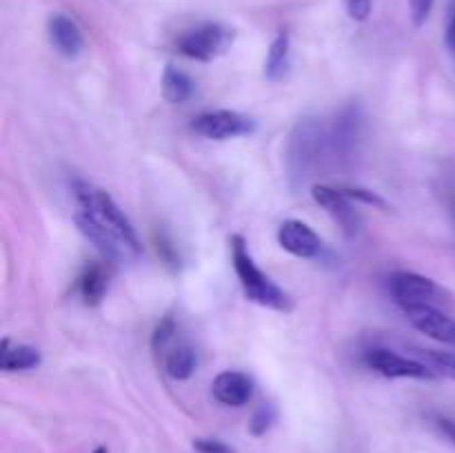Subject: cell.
<instances>
[{
	"label": "cell",
	"mask_w": 455,
	"mask_h": 453,
	"mask_svg": "<svg viewBox=\"0 0 455 453\" xmlns=\"http://www.w3.org/2000/svg\"><path fill=\"white\" fill-rule=\"evenodd\" d=\"M231 244V265H234L235 275L240 280L247 300L256 302V305L267 306L271 311H280V314H289L293 309V300L284 289H280L260 266L253 260L251 251L247 247V240L240 234H234L229 238Z\"/></svg>",
	"instance_id": "obj_1"
},
{
	"label": "cell",
	"mask_w": 455,
	"mask_h": 453,
	"mask_svg": "<svg viewBox=\"0 0 455 453\" xmlns=\"http://www.w3.org/2000/svg\"><path fill=\"white\" fill-rule=\"evenodd\" d=\"M74 198L76 204L83 209H89L124 247L129 249L132 256H138L142 251V244L140 238H138V231L136 226L132 225L127 216H124L123 209L116 204V200L111 198L107 191L96 189V187L87 185L83 180H76L74 182Z\"/></svg>",
	"instance_id": "obj_2"
},
{
	"label": "cell",
	"mask_w": 455,
	"mask_h": 453,
	"mask_svg": "<svg viewBox=\"0 0 455 453\" xmlns=\"http://www.w3.org/2000/svg\"><path fill=\"white\" fill-rule=\"evenodd\" d=\"M235 40V31L220 22H203L198 27L182 31L176 40V47L182 56L191 60L212 62L231 49Z\"/></svg>",
	"instance_id": "obj_3"
},
{
	"label": "cell",
	"mask_w": 455,
	"mask_h": 453,
	"mask_svg": "<svg viewBox=\"0 0 455 453\" xmlns=\"http://www.w3.org/2000/svg\"><path fill=\"white\" fill-rule=\"evenodd\" d=\"M191 131L198 133L204 140L222 142L249 136V133L256 131V123L240 111L216 109L196 115L194 123H191Z\"/></svg>",
	"instance_id": "obj_4"
},
{
	"label": "cell",
	"mask_w": 455,
	"mask_h": 453,
	"mask_svg": "<svg viewBox=\"0 0 455 453\" xmlns=\"http://www.w3.org/2000/svg\"><path fill=\"white\" fill-rule=\"evenodd\" d=\"M391 298L398 302L403 309L420 305H435L443 300V289L435 284V280L427 275L413 274V271H395L389 278Z\"/></svg>",
	"instance_id": "obj_5"
},
{
	"label": "cell",
	"mask_w": 455,
	"mask_h": 453,
	"mask_svg": "<svg viewBox=\"0 0 455 453\" xmlns=\"http://www.w3.org/2000/svg\"><path fill=\"white\" fill-rule=\"evenodd\" d=\"M364 362L369 369H373L380 376L391 378H413V380H435L434 369L427 362L416 358H407V355H400L391 349H371L364 355Z\"/></svg>",
	"instance_id": "obj_6"
},
{
	"label": "cell",
	"mask_w": 455,
	"mask_h": 453,
	"mask_svg": "<svg viewBox=\"0 0 455 453\" xmlns=\"http://www.w3.org/2000/svg\"><path fill=\"white\" fill-rule=\"evenodd\" d=\"M74 222L76 226H78L80 234L98 249V253H100V256L105 258V262H109V265H118V262H123V258L132 256L129 249L124 247V244L120 242V240L116 238V235L111 234L92 211H89V209L78 207V211L74 213Z\"/></svg>",
	"instance_id": "obj_7"
},
{
	"label": "cell",
	"mask_w": 455,
	"mask_h": 453,
	"mask_svg": "<svg viewBox=\"0 0 455 453\" xmlns=\"http://www.w3.org/2000/svg\"><path fill=\"white\" fill-rule=\"evenodd\" d=\"M407 320L418 329L420 333H425L431 340L440 342V345H447L455 349V318L453 315L444 314L440 306L435 305H420L411 306V309H404Z\"/></svg>",
	"instance_id": "obj_8"
},
{
	"label": "cell",
	"mask_w": 455,
	"mask_h": 453,
	"mask_svg": "<svg viewBox=\"0 0 455 453\" xmlns=\"http://www.w3.org/2000/svg\"><path fill=\"white\" fill-rule=\"evenodd\" d=\"M311 195L347 234H355L360 229L358 209L354 207V200L342 191V187L314 185L311 187Z\"/></svg>",
	"instance_id": "obj_9"
},
{
	"label": "cell",
	"mask_w": 455,
	"mask_h": 453,
	"mask_svg": "<svg viewBox=\"0 0 455 453\" xmlns=\"http://www.w3.org/2000/svg\"><path fill=\"white\" fill-rule=\"evenodd\" d=\"M278 244L291 256L302 258V260H309V258H315L323 249V240L320 235L311 229L307 222L296 220H284L283 225L278 226Z\"/></svg>",
	"instance_id": "obj_10"
},
{
	"label": "cell",
	"mask_w": 455,
	"mask_h": 453,
	"mask_svg": "<svg viewBox=\"0 0 455 453\" xmlns=\"http://www.w3.org/2000/svg\"><path fill=\"white\" fill-rule=\"evenodd\" d=\"M213 398L225 407H244L253 398V378L243 371H222L213 378Z\"/></svg>",
	"instance_id": "obj_11"
},
{
	"label": "cell",
	"mask_w": 455,
	"mask_h": 453,
	"mask_svg": "<svg viewBox=\"0 0 455 453\" xmlns=\"http://www.w3.org/2000/svg\"><path fill=\"white\" fill-rule=\"evenodd\" d=\"M47 29L49 40H52V44L56 47L58 53H62L65 58H76L83 53L84 36L74 18L65 16V13H53V16L49 18Z\"/></svg>",
	"instance_id": "obj_12"
},
{
	"label": "cell",
	"mask_w": 455,
	"mask_h": 453,
	"mask_svg": "<svg viewBox=\"0 0 455 453\" xmlns=\"http://www.w3.org/2000/svg\"><path fill=\"white\" fill-rule=\"evenodd\" d=\"M40 362H43V355H40L36 346L3 338V345H0V369L4 373L31 371V369H38Z\"/></svg>",
	"instance_id": "obj_13"
},
{
	"label": "cell",
	"mask_w": 455,
	"mask_h": 453,
	"mask_svg": "<svg viewBox=\"0 0 455 453\" xmlns=\"http://www.w3.org/2000/svg\"><path fill=\"white\" fill-rule=\"evenodd\" d=\"M109 289V271L102 262H92L84 266L78 278V293L87 306H98L107 296Z\"/></svg>",
	"instance_id": "obj_14"
},
{
	"label": "cell",
	"mask_w": 455,
	"mask_h": 453,
	"mask_svg": "<svg viewBox=\"0 0 455 453\" xmlns=\"http://www.w3.org/2000/svg\"><path fill=\"white\" fill-rule=\"evenodd\" d=\"M163 367L173 380H189L196 373V367H198L194 346L187 345V342H178V345L173 342L163 354Z\"/></svg>",
	"instance_id": "obj_15"
},
{
	"label": "cell",
	"mask_w": 455,
	"mask_h": 453,
	"mask_svg": "<svg viewBox=\"0 0 455 453\" xmlns=\"http://www.w3.org/2000/svg\"><path fill=\"white\" fill-rule=\"evenodd\" d=\"M289 60H291V40H289L287 31H280L269 44L265 60V76L271 83H278L284 78L289 69Z\"/></svg>",
	"instance_id": "obj_16"
},
{
	"label": "cell",
	"mask_w": 455,
	"mask_h": 453,
	"mask_svg": "<svg viewBox=\"0 0 455 453\" xmlns=\"http://www.w3.org/2000/svg\"><path fill=\"white\" fill-rule=\"evenodd\" d=\"M160 87H163V98L172 102V105H182V102H187L194 96V80L189 78L187 71L178 69L173 65L164 67Z\"/></svg>",
	"instance_id": "obj_17"
},
{
	"label": "cell",
	"mask_w": 455,
	"mask_h": 453,
	"mask_svg": "<svg viewBox=\"0 0 455 453\" xmlns=\"http://www.w3.org/2000/svg\"><path fill=\"white\" fill-rule=\"evenodd\" d=\"M425 360L422 362L429 364L434 369L435 376H444L455 380V351H435V349H427L422 351Z\"/></svg>",
	"instance_id": "obj_18"
},
{
	"label": "cell",
	"mask_w": 455,
	"mask_h": 453,
	"mask_svg": "<svg viewBox=\"0 0 455 453\" xmlns=\"http://www.w3.org/2000/svg\"><path fill=\"white\" fill-rule=\"evenodd\" d=\"M173 338H176V322H173V318H164L163 322L154 329V336H151V346H154L156 354L160 355L173 345Z\"/></svg>",
	"instance_id": "obj_19"
},
{
	"label": "cell",
	"mask_w": 455,
	"mask_h": 453,
	"mask_svg": "<svg viewBox=\"0 0 455 453\" xmlns=\"http://www.w3.org/2000/svg\"><path fill=\"white\" fill-rule=\"evenodd\" d=\"M274 422H275L274 404H262V407L256 409V413H253L251 422H249V431H251L253 435H265L267 431L274 426Z\"/></svg>",
	"instance_id": "obj_20"
},
{
	"label": "cell",
	"mask_w": 455,
	"mask_h": 453,
	"mask_svg": "<svg viewBox=\"0 0 455 453\" xmlns=\"http://www.w3.org/2000/svg\"><path fill=\"white\" fill-rule=\"evenodd\" d=\"M342 191H345L351 200H358V203L371 204V207H378V209H389V204H387L380 195L373 194V191L369 189H360V187H342Z\"/></svg>",
	"instance_id": "obj_21"
},
{
	"label": "cell",
	"mask_w": 455,
	"mask_h": 453,
	"mask_svg": "<svg viewBox=\"0 0 455 453\" xmlns=\"http://www.w3.org/2000/svg\"><path fill=\"white\" fill-rule=\"evenodd\" d=\"M435 0H409V13H411V20L416 27H422L431 16V9H434Z\"/></svg>",
	"instance_id": "obj_22"
},
{
	"label": "cell",
	"mask_w": 455,
	"mask_h": 453,
	"mask_svg": "<svg viewBox=\"0 0 455 453\" xmlns=\"http://www.w3.org/2000/svg\"><path fill=\"white\" fill-rule=\"evenodd\" d=\"M347 3V13H349L351 20L364 22L371 16L373 0H345Z\"/></svg>",
	"instance_id": "obj_23"
},
{
	"label": "cell",
	"mask_w": 455,
	"mask_h": 453,
	"mask_svg": "<svg viewBox=\"0 0 455 453\" xmlns=\"http://www.w3.org/2000/svg\"><path fill=\"white\" fill-rule=\"evenodd\" d=\"M434 425L435 429L440 431V433L444 435V438L449 440V442L455 447V417H449V416H435L434 417Z\"/></svg>",
	"instance_id": "obj_24"
},
{
	"label": "cell",
	"mask_w": 455,
	"mask_h": 453,
	"mask_svg": "<svg viewBox=\"0 0 455 453\" xmlns=\"http://www.w3.org/2000/svg\"><path fill=\"white\" fill-rule=\"evenodd\" d=\"M194 449L196 453H234L227 444L218 442V440H196Z\"/></svg>",
	"instance_id": "obj_25"
},
{
	"label": "cell",
	"mask_w": 455,
	"mask_h": 453,
	"mask_svg": "<svg viewBox=\"0 0 455 453\" xmlns=\"http://www.w3.org/2000/svg\"><path fill=\"white\" fill-rule=\"evenodd\" d=\"M447 43H449V47L455 49V16H453L451 25H449V31H447Z\"/></svg>",
	"instance_id": "obj_26"
},
{
	"label": "cell",
	"mask_w": 455,
	"mask_h": 453,
	"mask_svg": "<svg viewBox=\"0 0 455 453\" xmlns=\"http://www.w3.org/2000/svg\"><path fill=\"white\" fill-rule=\"evenodd\" d=\"M93 453H109V451H107V447H98Z\"/></svg>",
	"instance_id": "obj_27"
}]
</instances>
